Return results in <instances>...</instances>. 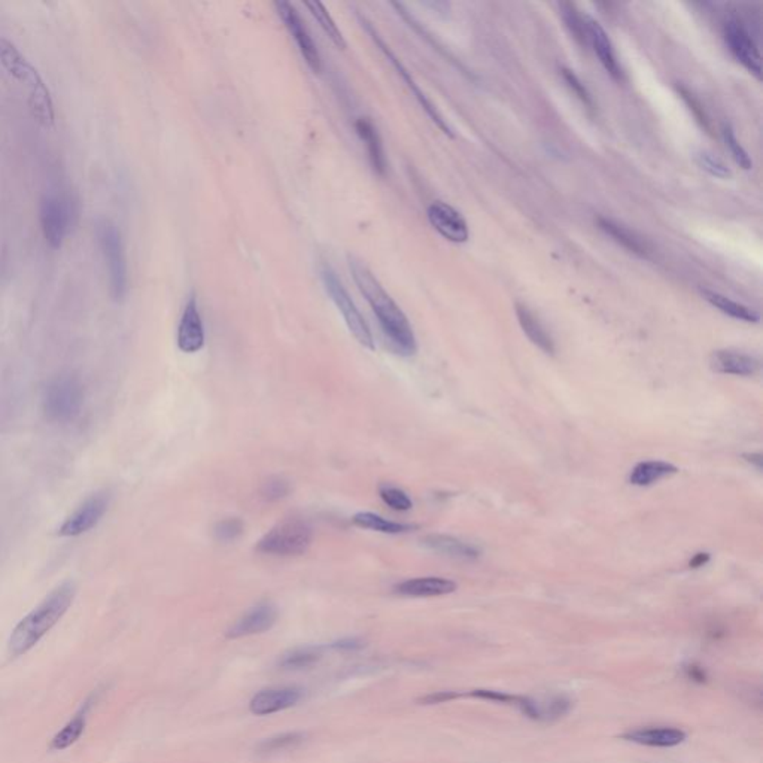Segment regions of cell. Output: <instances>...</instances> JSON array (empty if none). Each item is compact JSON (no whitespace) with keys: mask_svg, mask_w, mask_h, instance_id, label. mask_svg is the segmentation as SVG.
Listing matches in <instances>:
<instances>
[{"mask_svg":"<svg viewBox=\"0 0 763 763\" xmlns=\"http://www.w3.org/2000/svg\"><path fill=\"white\" fill-rule=\"evenodd\" d=\"M347 264L351 270L352 279L367 300L374 315L378 318L379 325L385 338L390 340V347L399 356H412L416 354L417 342L412 324L401 307L394 302V298L386 293L373 271L365 266L358 258L347 257Z\"/></svg>","mask_w":763,"mask_h":763,"instance_id":"6da1fadb","label":"cell"},{"mask_svg":"<svg viewBox=\"0 0 763 763\" xmlns=\"http://www.w3.org/2000/svg\"><path fill=\"white\" fill-rule=\"evenodd\" d=\"M76 595L73 581H63L56 589L45 596L44 601L33 608L20 623L13 628L9 637L8 652L13 657H20L30 652L60 619L66 614Z\"/></svg>","mask_w":763,"mask_h":763,"instance_id":"7a4b0ae2","label":"cell"},{"mask_svg":"<svg viewBox=\"0 0 763 763\" xmlns=\"http://www.w3.org/2000/svg\"><path fill=\"white\" fill-rule=\"evenodd\" d=\"M0 63L15 80L27 85L30 91L29 105L31 114L44 127L54 124V105L51 94L39 73L26 57L18 51L17 47L8 39H0Z\"/></svg>","mask_w":763,"mask_h":763,"instance_id":"3957f363","label":"cell"},{"mask_svg":"<svg viewBox=\"0 0 763 763\" xmlns=\"http://www.w3.org/2000/svg\"><path fill=\"white\" fill-rule=\"evenodd\" d=\"M84 404V385L75 374H62L45 390V416L51 422H69L80 415Z\"/></svg>","mask_w":763,"mask_h":763,"instance_id":"277c9868","label":"cell"},{"mask_svg":"<svg viewBox=\"0 0 763 763\" xmlns=\"http://www.w3.org/2000/svg\"><path fill=\"white\" fill-rule=\"evenodd\" d=\"M313 542V529L306 520L287 519L271 528L257 543L258 553L271 556L303 555Z\"/></svg>","mask_w":763,"mask_h":763,"instance_id":"5b68a950","label":"cell"},{"mask_svg":"<svg viewBox=\"0 0 763 763\" xmlns=\"http://www.w3.org/2000/svg\"><path fill=\"white\" fill-rule=\"evenodd\" d=\"M321 278L324 282L325 291L329 293L339 312L342 313L343 320L347 322V329L351 331L352 336L356 339V342L360 343L361 347L373 351V333H372L367 321L364 320V316L361 313L356 302L352 300L347 289L345 288L342 280L339 279L338 273L330 266H322L321 267Z\"/></svg>","mask_w":763,"mask_h":763,"instance_id":"8992f818","label":"cell"},{"mask_svg":"<svg viewBox=\"0 0 763 763\" xmlns=\"http://www.w3.org/2000/svg\"><path fill=\"white\" fill-rule=\"evenodd\" d=\"M99 240H100L103 255L107 260L112 297L116 298V302H121L127 294L129 278H127L124 244H123L118 227L114 222L107 221V219L100 222L99 224Z\"/></svg>","mask_w":763,"mask_h":763,"instance_id":"52a82bcc","label":"cell"},{"mask_svg":"<svg viewBox=\"0 0 763 763\" xmlns=\"http://www.w3.org/2000/svg\"><path fill=\"white\" fill-rule=\"evenodd\" d=\"M75 204L69 195L49 194L40 203V224L49 248H62L71 233L75 218Z\"/></svg>","mask_w":763,"mask_h":763,"instance_id":"ba28073f","label":"cell"},{"mask_svg":"<svg viewBox=\"0 0 763 763\" xmlns=\"http://www.w3.org/2000/svg\"><path fill=\"white\" fill-rule=\"evenodd\" d=\"M358 20H360L361 26L364 29L367 33H369L370 38L373 40L374 45L381 49V53L385 56L386 60L392 64L399 76L403 78L404 82L407 85L408 90L412 91L413 96L416 99L417 103L421 105L422 109L426 112V116H430L433 123H434L437 127H439L444 134H448L449 138H453L452 130L446 124V121L443 120V116H440V112L437 111V107L433 105L430 99L426 98L425 93L422 91L421 87L416 84V81L413 80V76L410 75V72L406 69L403 63L399 62V57L395 56L394 51L390 48V45L386 44L383 38L379 35V31L376 30V27L372 24V22L367 20L365 17H361L358 15Z\"/></svg>","mask_w":763,"mask_h":763,"instance_id":"9c48e42d","label":"cell"},{"mask_svg":"<svg viewBox=\"0 0 763 763\" xmlns=\"http://www.w3.org/2000/svg\"><path fill=\"white\" fill-rule=\"evenodd\" d=\"M724 36L733 57L737 58L747 71L751 72L758 80H760L762 58H760L759 47L756 44L755 38L749 31L746 24L738 18H729L724 24Z\"/></svg>","mask_w":763,"mask_h":763,"instance_id":"30bf717a","label":"cell"},{"mask_svg":"<svg viewBox=\"0 0 763 763\" xmlns=\"http://www.w3.org/2000/svg\"><path fill=\"white\" fill-rule=\"evenodd\" d=\"M275 8L280 20L284 21L287 30L289 31V35L293 36V39L296 40L297 48L300 49L307 66L311 67L313 73H320L321 69H322L320 49L316 47L315 40L307 30V27L304 26L297 9L294 8V4L284 2V0L275 2Z\"/></svg>","mask_w":763,"mask_h":763,"instance_id":"8fae6325","label":"cell"},{"mask_svg":"<svg viewBox=\"0 0 763 763\" xmlns=\"http://www.w3.org/2000/svg\"><path fill=\"white\" fill-rule=\"evenodd\" d=\"M109 507V493L107 491L94 493L87 498L66 520L58 527L57 534L60 537H78L81 534L87 533L100 522Z\"/></svg>","mask_w":763,"mask_h":763,"instance_id":"7c38bea8","label":"cell"},{"mask_svg":"<svg viewBox=\"0 0 763 763\" xmlns=\"http://www.w3.org/2000/svg\"><path fill=\"white\" fill-rule=\"evenodd\" d=\"M428 221L440 236L453 244H466L470 237V230L466 218L457 209L444 201H433L426 210Z\"/></svg>","mask_w":763,"mask_h":763,"instance_id":"4fadbf2b","label":"cell"},{"mask_svg":"<svg viewBox=\"0 0 763 763\" xmlns=\"http://www.w3.org/2000/svg\"><path fill=\"white\" fill-rule=\"evenodd\" d=\"M178 347L185 354L201 351L206 342L204 325L200 315L199 303L194 294H191L187 304L184 307L183 316L178 325Z\"/></svg>","mask_w":763,"mask_h":763,"instance_id":"5bb4252c","label":"cell"},{"mask_svg":"<svg viewBox=\"0 0 763 763\" xmlns=\"http://www.w3.org/2000/svg\"><path fill=\"white\" fill-rule=\"evenodd\" d=\"M278 621V608L271 603H260L244 613L235 625L227 630L228 639H242L249 635L262 634L271 630Z\"/></svg>","mask_w":763,"mask_h":763,"instance_id":"9a60e30c","label":"cell"},{"mask_svg":"<svg viewBox=\"0 0 763 763\" xmlns=\"http://www.w3.org/2000/svg\"><path fill=\"white\" fill-rule=\"evenodd\" d=\"M303 690L298 688L264 689L251 699L249 708L255 716H270L296 706L302 699Z\"/></svg>","mask_w":763,"mask_h":763,"instance_id":"2e32d148","label":"cell"},{"mask_svg":"<svg viewBox=\"0 0 763 763\" xmlns=\"http://www.w3.org/2000/svg\"><path fill=\"white\" fill-rule=\"evenodd\" d=\"M586 26H587V44L592 45L604 69L614 80L621 81L623 78V71L619 64L616 51L613 47L612 39L608 38L607 31L604 30L603 26L598 21H595L594 18L586 17Z\"/></svg>","mask_w":763,"mask_h":763,"instance_id":"e0dca14e","label":"cell"},{"mask_svg":"<svg viewBox=\"0 0 763 763\" xmlns=\"http://www.w3.org/2000/svg\"><path fill=\"white\" fill-rule=\"evenodd\" d=\"M395 594L412 598H430L452 594L457 590V583L444 577H416L401 581L394 587Z\"/></svg>","mask_w":763,"mask_h":763,"instance_id":"ac0fdd59","label":"cell"},{"mask_svg":"<svg viewBox=\"0 0 763 763\" xmlns=\"http://www.w3.org/2000/svg\"><path fill=\"white\" fill-rule=\"evenodd\" d=\"M710 365L716 373L733 376H755L760 370L759 360H756L755 356L728 349L716 351L711 356Z\"/></svg>","mask_w":763,"mask_h":763,"instance_id":"d6986e66","label":"cell"},{"mask_svg":"<svg viewBox=\"0 0 763 763\" xmlns=\"http://www.w3.org/2000/svg\"><path fill=\"white\" fill-rule=\"evenodd\" d=\"M356 130L361 141L364 142L372 169H373L374 174L383 178L386 170H388V161H386L385 148H383L378 127L373 124V121L370 118L363 116V118L356 120Z\"/></svg>","mask_w":763,"mask_h":763,"instance_id":"ffe728a7","label":"cell"},{"mask_svg":"<svg viewBox=\"0 0 763 763\" xmlns=\"http://www.w3.org/2000/svg\"><path fill=\"white\" fill-rule=\"evenodd\" d=\"M596 224H598L599 228L608 237H612L616 244L623 246L626 251H630V253H635L639 257H648V253H652L647 240H644L639 233H635L634 230H630L628 227L623 226V224H619L614 219L604 217H599L596 219Z\"/></svg>","mask_w":763,"mask_h":763,"instance_id":"44dd1931","label":"cell"},{"mask_svg":"<svg viewBox=\"0 0 763 763\" xmlns=\"http://www.w3.org/2000/svg\"><path fill=\"white\" fill-rule=\"evenodd\" d=\"M626 742H635L639 746L647 747H675L688 738L686 733L674 728H648V729H635L630 733L622 735Z\"/></svg>","mask_w":763,"mask_h":763,"instance_id":"7402d4cb","label":"cell"},{"mask_svg":"<svg viewBox=\"0 0 763 763\" xmlns=\"http://www.w3.org/2000/svg\"><path fill=\"white\" fill-rule=\"evenodd\" d=\"M422 543L430 551L437 552L449 558H455V560L473 561L480 556L477 547L446 534H430L422 540Z\"/></svg>","mask_w":763,"mask_h":763,"instance_id":"603a6c76","label":"cell"},{"mask_svg":"<svg viewBox=\"0 0 763 763\" xmlns=\"http://www.w3.org/2000/svg\"><path fill=\"white\" fill-rule=\"evenodd\" d=\"M516 315H518L520 327L524 330V333L528 336L529 340L536 347H540L544 354L553 356L555 354V342H553L551 334L547 333V330L543 327L537 316L534 315L533 311L525 304L518 303L516 304Z\"/></svg>","mask_w":763,"mask_h":763,"instance_id":"cb8c5ba5","label":"cell"},{"mask_svg":"<svg viewBox=\"0 0 763 763\" xmlns=\"http://www.w3.org/2000/svg\"><path fill=\"white\" fill-rule=\"evenodd\" d=\"M90 702H91V699L85 701L84 706L81 707L80 711L73 716V719L69 720L63 726L62 731L56 733V737L51 740V744H49L51 750H66L82 737L85 724H87V715H89L90 706H91Z\"/></svg>","mask_w":763,"mask_h":763,"instance_id":"d4e9b609","label":"cell"},{"mask_svg":"<svg viewBox=\"0 0 763 763\" xmlns=\"http://www.w3.org/2000/svg\"><path fill=\"white\" fill-rule=\"evenodd\" d=\"M677 471H679V468L670 462H639L630 471V482L635 486H648V484H656L659 480L665 479L668 476L675 475Z\"/></svg>","mask_w":763,"mask_h":763,"instance_id":"484cf974","label":"cell"},{"mask_svg":"<svg viewBox=\"0 0 763 763\" xmlns=\"http://www.w3.org/2000/svg\"><path fill=\"white\" fill-rule=\"evenodd\" d=\"M701 293L707 302L713 304L716 309H719L724 315L731 316L733 320L744 321V322H759V313L750 307L744 306L742 303L733 302V298L715 293L710 289H702Z\"/></svg>","mask_w":763,"mask_h":763,"instance_id":"4316f807","label":"cell"},{"mask_svg":"<svg viewBox=\"0 0 763 763\" xmlns=\"http://www.w3.org/2000/svg\"><path fill=\"white\" fill-rule=\"evenodd\" d=\"M352 522L360 528L372 529V531L382 534H403L416 528L415 525L399 524V522H394V520L385 519L383 516L376 515L372 511L356 513Z\"/></svg>","mask_w":763,"mask_h":763,"instance_id":"83f0119b","label":"cell"},{"mask_svg":"<svg viewBox=\"0 0 763 763\" xmlns=\"http://www.w3.org/2000/svg\"><path fill=\"white\" fill-rule=\"evenodd\" d=\"M316 21L320 22L321 29L325 31V35L329 36L330 40L333 42L339 49H347V44L345 40L342 31L339 29L338 24L334 21L333 17L330 15L329 11L321 2H306L304 4Z\"/></svg>","mask_w":763,"mask_h":763,"instance_id":"f1b7e54d","label":"cell"},{"mask_svg":"<svg viewBox=\"0 0 763 763\" xmlns=\"http://www.w3.org/2000/svg\"><path fill=\"white\" fill-rule=\"evenodd\" d=\"M322 656L321 647H300L294 648L291 652L285 653L279 659V665L285 670H303L309 668Z\"/></svg>","mask_w":763,"mask_h":763,"instance_id":"f546056e","label":"cell"},{"mask_svg":"<svg viewBox=\"0 0 763 763\" xmlns=\"http://www.w3.org/2000/svg\"><path fill=\"white\" fill-rule=\"evenodd\" d=\"M306 740V733H285L275 735V737L266 738L258 744V753L261 755H271V753H279V751L291 750L296 747L300 746Z\"/></svg>","mask_w":763,"mask_h":763,"instance_id":"4dcf8cb0","label":"cell"},{"mask_svg":"<svg viewBox=\"0 0 763 763\" xmlns=\"http://www.w3.org/2000/svg\"><path fill=\"white\" fill-rule=\"evenodd\" d=\"M561 13H562V18H564L565 24L569 27V30L571 31V35L574 36V39H576L581 47H586V45H587V26H586V17H581L579 11H577L576 6L572 4H561Z\"/></svg>","mask_w":763,"mask_h":763,"instance_id":"1f68e13d","label":"cell"},{"mask_svg":"<svg viewBox=\"0 0 763 763\" xmlns=\"http://www.w3.org/2000/svg\"><path fill=\"white\" fill-rule=\"evenodd\" d=\"M379 495L386 506L392 510L407 511L413 507L412 500L403 489L397 488L394 484H383L379 486Z\"/></svg>","mask_w":763,"mask_h":763,"instance_id":"d6a6232c","label":"cell"},{"mask_svg":"<svg viewBox=\"0 0 763 763\" xmlns=\"http://www.w3.org/2000/svg\"><path fill=\"white\" fill-rule=\"evenodd\" d=\"M724 139L726 148L731 152V156L733 157V160L737 161V165L742 169L750 170L753 167V161H751L750 156L747 154L746 150L742 148V143L735 136V132L729 124L724 127Z\"/></svg>","mask_w":763,"mask_h":763,"instance_id":"836d02e7","label":"cell"},{"mask_svg":"<svg viewBox=\"0 0 763 763\" xmlns=\"http://www.w3.org/2000/svg\"><path fill=\"white\" fill-rule=\"evenodd\" d=\"M244 525L242 519H239V518H227V519L219 520L215 525L213 536H215L218 542L231 543L237 540L244 534Z\"/></svg>","mask_w":763,"mask_h":763,"instance_id":"e575fe53","label":"cell"},{"mask_svg":"<svg viewBox=\"0 0 763 763\" xmlns=\"http://www.w3.org/2000/svg\"><path fill=\"white\" fill-rule=\"evenodd\" d=\"M695 160H697L698 165L701 169L706 170L708 174L713 175L716 178H729L731 176V170H729L728 166L724 165V161L717 159V157L713 156V154H708V152H699L695 157Z\"/></svg>","mask_w":763,"mask_h":763,"instance_id":"d590c367","label":"cell"},{"mask_svg":"<svg viewBox=\"0 0 763 763\" xmlns=\"http://www.w3.org/2000/svg\"><path fill=\"white\" fill-rule=\"evenodd\" d=\"M291 493V484L282 477H271L262 484L261 495L266 502H279Z\"/></svg>","mask_w":763,"mask_h":763,"instance_id":"8d00e7d4","label":"cell"},{"mask_svg":"<svg viewBox=\"0 0 763 763\" xmlns=\"http://www.w3.org/2000/svg\"><path fill=\"white\" fill-rule=\"evenodd\" d=\"M561 72H562V78H564L565 82H567V85H569V89L571 90L572 93L576 94L577 99H579L585 107L592 109V107H594L592 98H590L589 91L586 89L585 84L579 80V76H577L574 72L567 69V67H562Z\"/></svg>","mask_w":763,"mask_h":763,"instance_id":"74e56055","label":"cell"},{"mask_svg":"<svg viewBox=\"0 0 763 763\" xmlns=\"http://www.w3.org/2000/svg\"><path fill=\"white\" fill-rule=\"evenodd\" d=\"M677 90H679V94L683 98L684 102L688 103L689 109L692 111L693 116L702 125V129L710 130V120H708L699 100L693 98V94H690V91H688L684 87H677Z\"/></svg>","mask_w":763,"mask_h":763,"instance_id":"f35d334b","label":"cell"},{"mask_svg":"<svg viewBox=\"0 0 763 763\" xmlns=\"http://www.w3.org/2000/svg\"><path fill=\"white\" fill-rule=\"evenodd\" d=\"M468 695L484 701L502 702V704H511V706H519L520 698H522L507 695L504 692H495V690H473Z\"/></svg>","mask_w":763,"mask_h":763,"instance_id":"ab89813d","label":"cell"},{"mask_svg":"<svg viewBox=\"0 0 763 763\" xmlns=\"http://www.w3.org/2000/svg\"><path fill=\"white\" fill-rule=\"evenodd\" d=\"M459 697H462V695L458 692H437L422 698V699H419V702L425 704V706H433V704H443V702L453 701V699H458Z\"/></svg>","mask_w":763,"mask_h":763,"instance_id":"60d3db41","label":"cell"},{"mask_svg":"<svg viewBox=\"0 0 763 763\" xmlns=\"http://www.w3.org/2000/svg\"><path fill=\"white\" fill-rule=\"evenodd\" d=\"M363 644H361L360 639H340L338 643H334L331 647L338 648V650H356V648H360Z\"/></svg>","mask_w":763,"mask_h":763,"instance_id":"b9f144b4","label":"cell"},{"mask_svg":"<svg viewBox=\"0 0 763 763\" xmlns=\"http://www.w3.org/2000/svg\"><path fill=\"white\" fill-rule=\"evenodd\" d=\"M710 560V553H707V552H699V553H697V555L693 556L692 560H690L689 567H690V569H701L704 565L708 564Z\"/></svg>","mask_w":763,"mask_h":763,"instance_id":"7bdbcfd3","label":"cell"},{"mask_svg":"<svg viewBox=\"0 0 763 763\" xmlns=\"http://www.w3.org/2000/svg\"><path fill=\"white\" fill-rule=\"evenodd\" d=\"M686 673H688L689 679L699 682V683H704V682H706V673H704V670H701V668H698V666H689V668H686Z\"/></svg>","mask_w":763,"mask_h":763,"instance_id":"ee69618b","label":"cell"},{"mask_svg":"<svg viewBox=\"0 0 763 763\" xmlns=\"http://www.w3.org/2000/svg\"><path fill=\"white\" fill-rule=\"evenodd\" d=\"M744 458H746L747 461L751 462V464H755L758 468L762 467L763 458L760 453H749V455H744Z\"/></svg>","mask_w":763,"mask_h":763,"instance_id":"f6af8a7d","label":"cell"}]
</instances>
